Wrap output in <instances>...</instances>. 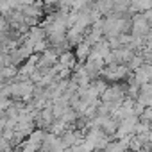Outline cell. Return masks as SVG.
I'll use <instances>...</instances> for the list:
<instances>
[{"mask_svg": "<svg viewBox=\"0 0 152 152\" xmlns=\"http://www.w3.org/2000/svg\"><path fill=\"white\" fill-rule=\"evenodd\" d=\"M59 66H66V68H72V64L75 63V56H73V52H64V54H61L59 56Z\"/></svg>", "mask_w": 152, "mask_h": 152, "instance_id": "cell-1", "label": "cell"}, {"mask_svg": "<svg viewBox=\"0 0 152 152\" xmlns=\"http://www.w3.org/2000/svg\"><path fill=\"white\" fill-rule=\"evenodd\" d=\"M140 120H141V122H147V124H152V106H148V107L143 109Z\"/></svg>", "mask_w": 152, "mask_h": 152, "instance_id": "cell-2", "label": "cell"}]
</instances>
